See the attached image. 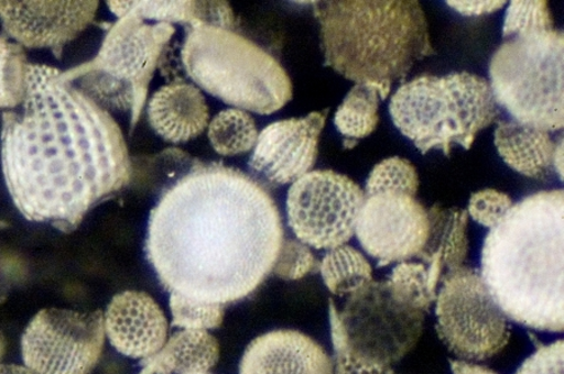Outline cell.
I'll return each instance as SVG.
<instances>
[{"instance_id":"cell-1","label":"cell","mask_w":564,"mask_h":374,"mask_svg":"<svg viewBox=\"0 0 564 374\" xmlns=\"http://www.w3.org/2000/svg\"><path fill=\"white\" fill-rule=\"evenodd\" d=\"M284 226L267 187L223 163H195L162 190L145 255L170 295L227 305L272 272Z\"/></svg>"},{"instance_id":"cell-2","label":"cell","mask_w":564,"mask_h":374,"mask_svg":"<svg viewBox=\"0 0 564 374\" xmlns=\"http://www.w3.org/2000/svg\"><path fill=\"white\" fill-rule=\"evenodd\" d=\"M21 109L3 113L2 169L21 215L63 233L130 185L120 125L63 73L30 64Z\"/></svg>"},{"instance_id":"cell-3","label":"cell","mask_w":564,"mask_h":374,"mask_svg":"<svg viewBox=\"0 0 564 374\" xmlns=\"http://www.w3.org/2000/svg\"><path fill=\"white\" fill-rule=\"evenodd\" d=\"M563 190L514 205L481 251V278L508 319L561 333L563 319Z\"/></svg>"},{"instance_id":"cell-4","label":"cell","mask_w":564,"mask_h":374,"mask_svg":"<svg viewBox=\"0 0 564 374\" xmlns=\"http://www.w3.org/2000/svg\"><path fill=\"white\" fill-rule=\"evenodd\" d=\"M325 66L387 99L395 80L434 54L416 0H332L315 6Z\"/></svg>"},{"instance_id":"cell-5","label":"cell","mask_w":564,"mask_h":374,"mask_svg":"<svg viewBox=\"0 0 564 374\" xmlns=\"http://www.w3.org/2000/svg\"><path fill=\"white\" fill-rule=\"evenodd\" d=\"M181 59L196 87L242 111L268 116L293 98V84L281 64L232 30L187 26Z\"/></svg>"},{"instance_id":"cell-6","label":"cell","mask_w":564,"mask_h":374,"mask_svg":"<svg viewBox=\"0 0 564 374\" xmlns=\"http://www.w3.org/2000/svg\"><path fill=\"white\" fill-rule=\"evenodd\" d=\"M389 111L398 130L423 154L454 144L469 150L499 114L489 81L468 72L422 76L400 86Z\"/></svg>"},{"instance_id":"cell-7","label":"cell","mask_w":564,"mask_h":374,"mask_svg":"<svg viewBox=\"0 0 564 374\" xmlns=\"http://www.w3.org/2000/svg\"><path fill=\"white\" fill-rule=\"evenodd\" d=\"M563 32L536 31L505 40L489 64L496 103L513 121L556 132L564 125Z\"/></svg>"},{"instance_id":"cell-8","label":"cell","mask_w":564,"mask_h":374,"mask_svg":"<svg viewBox=\"0 0 564 374\" xmlns=\"http://www.w3.org/2000/svg\"><path fill=\"white\" fill-rule=\"evenodd\" d=\"M175 26L124 15L109 26L97 57L63 77L102 108L130 111L138 124L154 72ZM106 109V108H105Z\"/></svg>"},{"instance_id":"cell-9","label":"cell","mask_w":564,"mask_h":374,"mask_svg":"<svg viewBox=\"0 0 564 374\" xmlns=\"http://www.w3.org/2000/svg\"><path fill=\"white\" fill-rule=\"evenodd\" d=\"M424 314L399 300L386 282L352 292L339 311L330 299L332 340L358 359L390 366L411 352L423 332Z\"/></svg>"},{"instance_id":"cell-10","label":"cell","mask_w":564,"mask_h":374,"mask_svg":"<svg viewBox=\"0 0 564 374\" xmlns=\"http://www.w3.org/2000/svg\"><path fill=\"white\" fill-rule=\"evenodd\" d=\"M436 292V332L447 349L467 362H484L502 352L511 327L480 272L462 266L445 275Z\"/></svg>"},{"instance_id":"cell-11","label":"cell","mask_w":564,"mask_h":374,"mask_svg":"<svg viewBox=\"0 0 564 374\" xmlns=\"http://www.w3.org/2000/svg\"><path fill=\"white\" fill-rule=\"evenodd\" d=\"M364 198V190L349 177L330 169L312 170L289 188V226L311 249L341 248L355 234Z\"/></svg>"},{"instance_id":"cell-12","label":"cell","mask_w":564,"mask_h":374,"mask_svg":"<svg viewBox=\"0 0 564 374\" xmlns=\"http://www.w3.org/2000/svg\"><path fill=\"white\" fill-rule=\"evenodd\" d=\"M105 339L101 311L43 309L22 336L24 366L34 374H90L101 359Z\"/></svg>"},{"instance_id":"cell-13","label":"cell","mask_w":564,"mask_h":374,"mask_svg":"<svg viewBox=\"0 0 564 374\" xmlns=\"http://www.w3.org/2000/svg\"><path fill=\"white\" fill-rule=\"evenodd\" d=\"M427 234L430 216L415 197L380 191L364 198L355 235L379 267L420 258Z\"/></svg>"},{"instance_id":"cell-14","label":"cell","mask_w":564,"mask_h":374,"mask_svg":"<svg viewBox=\"0 0 564 374\" xmlns=\"http://www.w3.org/2000/svg\"><path fill=\"white\" fill-rule=\"evenodd\" d=\"M327 112L326 109L263 128L249 162L251 177L263 187H279L293 185L311 173L317 160Z\"/></svg>"},{"instance_id":"cell-15","label":"cell","mask_w":564,"mask_h":374,"mask_svg":"<svg viewBox=\"0 0 564 374\" xmlns=\"http://www.w3.org/2000/svg\"><path fill=\"white\" fill-rule=\"evenodd\" d=\"M98 2H0L4 32L26 48L63 47L94 22Z\"/></svg>"},{"instance_id":"cell-16","label":"cell","mask_w":564,"mask_h":374,"mask_svg":"<svg viewBox=\"0 0 564 374\" xmlns=\"http://www.w3.org/2000/svg\"><path fill=\"white\" fill-rule=\"evenodd\" d=\"M104 321L109 342L126 358L150 360L167 341V318L156 300L143 292L126 290L115 296Z\"/></svg>"},{"instance_id":"cell-17","label":"cell","mask_w":564,"mask_h":374,"mask_svg":"<svg viewBox=\"0 0 564 374\" xmlns=\"http://www.w3.org/2000/svg\"><path fill=\"white\" fill-rule=\"evenodd\" d=\"M333 359L311 337L290 330L254 339L245 350L240 374H333Z\"/></svg>"},{"instance_id":"cell-18","label":"cell","mask_w":564,"mask_h":374,"mask_svg":"<svg viewBox=\"0 0 564 374\" xmlns=\"http://www.w3.org/2000/svg\"><path fill=\"white\" fill-rule=\"evenodd\" d=\"M149 122L163 141L181 144L202 135L210 123V111L202 89L185 81H172L153 94Z\"/></svg>"},{"instance_id":"cell-19","label":"cell","mask_w":564,"mask_h":374,"mask_svg":"<svg viewBox=\"0 0 564 374\" xmlns=\"http://www.w3.org/2000/svg\"><path fill=\"white\" fill-rule=\"evenodd\" d=\"M430 234L420 260L425 264L431 286L436 290L442 278L463 266L468 254V213L464 209H427Z\"/></svg>"},{"instance_id":"cell-20","label":"cell","mask_w":564,"mask_h":374,"mask_svg":"<svg viewBox=\"0 0 564 374\" xmlns=\"http://www.w3.org/2000/svg\"><path fill=\"white\" fill-rule=\"evenodd\" d=\"M558 142L549 132L513 120L498 122L495 133L499 156L512 169L534 179L550 176Z\"/></svg>"},{"instance_id":"cell-21","label":"cell","mask_w":564,"mask_h":374,"mask_svg":"<svg viewBox=\"0 0 564 374\" xmlns=\"http://www.w3.org/2000/svg\"><path fill=\"white\" fill-rule=\"evenodd\" d=\"M116 16L134 15L154 23L208 24L232 30L235 15L226 2H107Z\"/></svg>"},{"instance_id":"cell-22","label":"cell","mask_w":564,"mask_h":374,"mask_svg":"<svg viewBox=\"0 0 564 374\" xmlns=\"http://www.w3.org/2000/svg\"><path fill=\"white\" fill-rule=\"evenodd\" d=\"M220 359V345L208 331L181 330L153 355L154 374H205ZM148 361V360H145Z\"/></svg>"},{"instance_id":"cell-23","label":"cell","mask_w":564,"mask_h":374,"mask_svg":"<svg viewBox=\"0 0 564 374\" xmlns=\"http://www.w3.org/2000/svg\"><path fill=\"white\" fill-rule=\"evenodd\" d=\"M379 90L371 85H355L335 113L336 130L345 139V147L352 148L358 140L376 131L379 123Z\"/></svg>"},{"instance_id":"cell-24","label":"cell","mask_w":564,"mask_h":374,"mask_svg":"<svg viewBox=\"0 0 564 374\" xmlns=\"http://www.w3.org/2000/svg\"><path fill=\"white\" fill-rule=\"evenodd\" d=\"M321 272L330 294L341 298L372 280V268L366 255L348 244L327 251Z\"/></svg>"},{"instance_id":"cell-25","label":"cell","mask_w":564,"mask_h":374,"mask_svg":"<svg viewBox=\"0 0 564 374\" xmlns=\"http://www.w3.org/2000/svg\"><path fill=\"white\" fill-rule=\"evenodd\" d=\"M208 141L221 156H240L253 150L259 139L257 123L249 112L238 108L225 109L208 123Z\"/></svg>"},{"instance_id":"cell-26","label":"cell","mask_w":564,"mask_h":374,"mask_svg":"<svg viewBox=\"0 0 564 374\" xmlns=\"http://www.w3.org/2000/svg\"><path fill=\"white\" fill-rule=\"evenodd\" d=\"M387 283L399 300L420 309L423 314L430 312L431 306L435 302L436 290L432 288L426 266L422 262H399L391 271Z\"/></svg>"},{"instance_id":"cell-27","label":"cell","mask_w":564,"mask_h":374,"mask_svg":"<svg viewBox=\"0 0 564 374\" xmlns=\"http://www.w3.org/2000/svg\"><path fill=\"white\" fill-rule=\"evenodd\" d=\"M26 61L22 45L0 36V109H15L26 92Z\"/></svg>"},{"instance_id":"cell-28","label":"cell","mask_w":564,"mask_h":374,"mask_svg":"<svg viewBox=\"0 0 564 374\" xmlns=\"http://www.w3.org/2000/svg\"><path fill=\"white\" fill-rule=\"evenodd\" d=\"M417 188H420V177L413 164L404 158L391 157L380 162L371 170L364 195L393 191V194L415 197Z\"/></svg>"},{"instance_id":"cell-29","label":"cell","mask_w":564,"mask_h":374,"mask_svg":"<svg viewBox=\"0 0 564 374\" xmlns=\"http://www.w3.org/2000/svg\"><path fill=\"white\" fill-rule=\"evenodd\" d=\"M172 326L180 330L210 331L224 322V305L197 302L178 295L170 296Z\"/></svg>"},{"instance_id":"cell-30","label":"cell","mask_w":564,"mask_h":374,"mask_svg":"<svg viewBox=\"0 0 564 374\" xmlns=\"http://www.w3.org/2000/svg\"><path fill=\"white\" fill-rule=\"evenodd\" d=\"M553 18L550 11L549 2H518L513 0L509 4L503 25V38L536 31H553Z\"/></svg>"},{"instance_id":"cell-31","label":"cell","mask_w":564,"mask_h":374,"mask_svg":"<svg viewBox=\"0 0 564 374\" xmlns=\"http://www.w3.org/2000/svg\"><path fill=\"white\" fill-rule=\"evenodd\" d=\"M317 267L321 264L308 245L299 240H284L271 273L285 280H296L315 272Z\"/></svg>"},{"instance_id":"cell-32","label":"cell","mask_w":564,"mask_h":374,"mask_svg":"<svg viewBox=\"0 0 564 374\" xmlns=\"http://www.w3.org/2000/svg\"><path fill=\"white\" fill-rule=\"evenodd\" d=\"M512 207V199L508 195L496 189H485L470 197L467 213L477 223L492 228Z\"/></svg>"},{"instance_id":"cell-33","label":"cell","mask_w":564,"mask_h":374,"mask_svg":"<svg viewBox=\"0 0 564 374\" xmlns=\"http://www.w3.org/2000/svg\"><path fill=\"white\" fill-rule=\"evenodd\" d=\"M563 346L562 340L541 345L516 374H563Z\"/></svg>"},{"instance_id":"cell-34","label":"cell","mask_w":564,"mask_h":374,"mask_svg":"<svg viewBox=\"0 0 564 374\" xmlns=\"http://www.w3.org/2000/svg\"><path fill=\"white\" fill-rule=\"evenodd\" d=\"M333 374H395L390 366L369 363L351 354L340 342L333 341Z\"/></svg>"},{"instance_id":"cell-35","label":"cell","mask_w":564,"mask_h":374,"mask_svg":"<svg viewBox=\"0 0 564 374\" xmlns=\"http://www.w3.org/2000/svg\"><path fill=\"white\" fill-rule=\"evenodd\" d=\"M447 4L454 9V11H457L462 15L466 16H479V15H487L492 14L499 9H502L507 2L502 0H487V2H467V0H462V2H457V0H449Z\"/></svg>"},{"instance_id":"cell-36","label":"cell","mask_w":564,"mask_h":374,"mask_svg":"<svg viewBox=\"0 0 564 374\" xmlns=\"http://www.w3.org/2000/svg\"><path fill=\"white\" fill-rule=\"evenodd\" d=\"M451 367L454 374H498L492 370L467 361H451Z\"/></svg>"},{"instance_id":"cell-37","label":"cell","mask_w":564,"mask_h":374,"mask_svg":"<svg viewBox=\"0 0 564 374\" xmlns=\"http://www.w3.org/2000/svg\"><path fill=\"white\" fill-rule=\"evenodd\" d=\"M553 169L557 172L563 180V140H560L556 153H554Z\"/></svg>"},{"instance_id":"cell-38","label":"cell","mask_w":564,"mask_h":374,"mask_svg":"<svg viewBox=\"0 0 564 374\" xmlns=\"http://www.w3.org/2000/svg\"><path fill=\"white\" fill-rule=\"evenodd\" d=\"M0 374H34L25 366H17V364H0Z\"/></svg>"},{"instance_id":"cell-39","label":"cell","mask_w":564,"mask_h":374,"mask_svg":"<svg viewBox=\"0 0 564 374\" xmlns=\"http://www.w3.org/2000/svg\"><path fill=\"white\" fill-rule=\"evenodd\" d=\"M4 354H6V340H4L3 333L0 332V364H2Z\"/></svg>"},{"instance_id":"cell-40","label":"cell","mask_w":564,"mask_h":374,"mask_svg":"<svg viewBox=\"0 0 564 374\" xmlns=\"http://www.w3.org/2000/svg\"><path fill=\"white\" fill-rule=\"evenodd\" d=\"M143 363H144V369L139 374H154V369H153L152 362L148 360V361H143Z\"/></svg>"},{"instance_id":"cell-41","label":"cell","mask_w":564,"mask_h":374,"mask_svg":"<svg viewBox=\"0 0 564 374\" xmlns=\"http://www.w3.org/2000/svg\"><path fill=\"white\" fill-rule=\"evenodd\" d=\"M205 374H208V373H205Z\"/></svg>"}]
</instances>
